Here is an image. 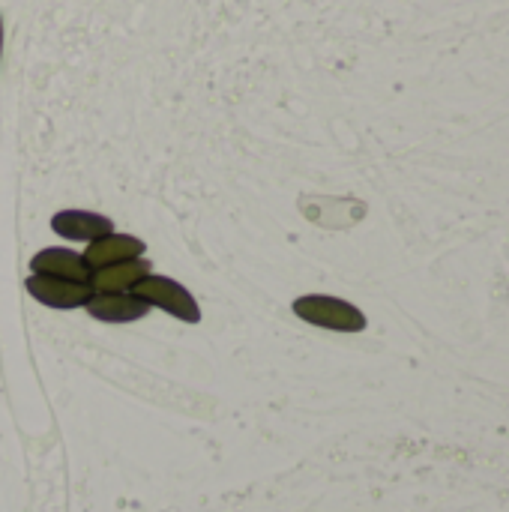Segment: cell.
<instances>
[{
	"instance_id": "ba28073f",
	"label": "cell",
	"mask_w": 509,
	"mask_h": 512,
	"mask_svg": "<svg viewBox=\"0 0 509 512\" xmlns=\"http://www.w3.org/2000/svg\"><path fill=\"white\" fill-rule=\"evenodd\" d=\"M84 309L90 312V318L105 324H132L150 312V303H144L132 291H123V294H93Z\"/></svg>"
},
{
	"instance_id": "9c48e42d",
	"label": "cell",
	"mask_w": 509,
	"mask_h": 512,
	"mask_svg": "<svg viewBox=\"0 0 509 512\" xmlns=\"http://www.w3.org/2000/svg\"><path fill=\"white\" fill-rule=\"evenodd\" d=\"M141 255H144V240H138L132 234H117V231L87 243V249H84V261L90 264V270H102L108 264L132 261Z\"/></svg>"
},
{
	"instance_id": "30bf717a",
	"label": "cell",
	"mask_w": 509,
	"mask_h": 512,
	"mask_svg": "<svg viewBox=\"0 0 509 512\" xmlns=\"http://www.w3.org/2000/svg\"><path fill=\"white\" fill-rule=\"evenodd\" d=\"M0 60H3V15H0Z\"/></svg>"
},
{
	"instance_id": "5b68a950",
	"label": "cell",
	"mask_w": 509,
	"mask_h": 512,
	"mask_svg": "<svg viewBox=\"0 0 509 512\" xmlns=\"http://www.w3.org/2000/svg\"><path fill=\"white\" fill-rule=\"evenodd\" d=\"M30 270L36 276H51V279H66V282H90L93 270L90 264L84 261V255L72 252V249H60V246H51V249H42L30 258Z\"/></svg>"
},
{
	"instance_id": "277c9868",
	"label": "cell",
	"mask_w": 509,
	"mask_h": 512,
	"mask_svg": "<svg viewBox=\"0 0 509 512\" xmlns=\"http://www.w3.org/2000/svg\"><path fill=\"white\" fill-rule=\"evenodd\" d=\"M24 288L33 300H39L48 309H81L93 297V288L84 282H66V279H51V276H36V273L24 279Z\"/></svg>"
},
{
	"instance_id": "52a82bcc",
	"label": "cell",
	"mask_w": 509,
	"mask_h": 512,
	"mask_svg": "<svg viewBox=\"0 0 509 512\" xmlns=\"http://www.w3.org/2000/svg\"><path fill=\"white\" fill-rule=\"evenodd\" d=\"M150 273H153V264L147 258H132V261L93 270L87 285L93 288V294H123V291H135V285L147 279Z\"/></svg>"
},
{
	"instance_id": "3957f363",
	"label": "cell",
	"mask_w": 509,
	"mask_h": 512,
	"mask_svg": "<svg viewBox=\"0 0 509 512\" xmlns=\"http://www.w3.org/2000/svg\"><path fill=\"white\" fill-rule=\"evenodd\" d=\"M300 213L321 228H354L366 216V204L336 195H300Z\"/></svg>"
},
{
	"instance_id": "6da1fadb",
	"label": "cell",
	"mask_w": 509,
	"mask_h": 512,
	"mask_svg": "<svg viewBox=\"0 0 509 512\" xmlns=\"http://www.w3.org/2000/svg\"><path fill=\"white\" fill-rule=\"evenodd\" d=\"M294 315L312 327H324L333 333H363L366 330V315L339 297L327 294H306L294 300Z\"/></svg>"
},
{
	"instance_id": "7a4b0ae2",
	"label": "cell",
	"mask_w": 509,
	"mask_h": 512,
	"mask_svg": "<svg viewBox=\"0 0 509 512\" xmlns=\"http://www.w3.org/2000/svg\"><path fill=\"white\" fill-rule=\"evenodd\" d=\"M132 294H138L144 303H150V309L156 306V309L168 312L171 318H177V321H183V324H198V321H201V309H198L195 297H192L180 282H174V279H168V276L150 273L147 279H141V282L135 285Z\"/></svg>"
},
{
	"instance_id": "8992f818",
	"label": "cell",
	"mask_w": 509,
	"mask_h": 512,
	"mask_svg": "<svg viewBox=\"0 0 509 512\" xmlns=\"http://www.w3.org/2000/svg\"><path fill=\"white\" fill-rule=\"evenodd\" d=\"M51 231L60 234L63 240H84L93 243L105 234L114 231V222L102 213L93 210H60L51 216Z\"/></svg>"
}]
</instances>
